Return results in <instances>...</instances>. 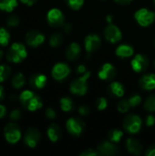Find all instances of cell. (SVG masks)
Listing matches in <instances>:
<instances>
[{
  "instance_id": "obj_1",
  "label": "cell",
  "mask_w": 155,
  "mask_h": 156,
  "mask_svg": "<svg viewBox=\"0 0 155 156\" xmlns=\"http://www.w3.org/2000/svg\"><path fill=\"white\" fill-rule=\"evenodd\" d=\"M90 72L87 71L85 74L81 75L79 78H77L74 80L69 86V90L72 94L78 95V96H83L88 91V80L90 77Z\"/></svg>"
},
{
  "instance_id": "obj_2",
  "label": "cell",
  "mask_w": 155,
  "mask_h": 156,
  "mask_svg": "<svg viewBox=\"0 0 155 156\" xmlns=\"http://www.w3.org/2000/svg\"><path fill=\"white\" fill-rule=\"evenodd\" d=\"M27 56L26 47L21 43H13L7 51L6 57L10 62L20 63Z\"/></svg>"
},
{
  "instance_id": "obj_3",
  "label": "cell",
  "mask_w": 155,
  "mask_h": 156,
  "mask_svg": "<svg viewBox=\"0 0 155 156\" xmlns=\"http://www.w3.org/2000/svg\"><path fill=\"white\" fill-rule=\"evenodd\" d=\"M143 126V121L142 118L139 115L136 114H130L126 116V118L123 121V127L126 130L127 133L135 134L138 133Z\"/></svg>"
},
{
  "instance_id": "obj_4",
  "label": "cell",
  "mask_w": 155,
  "mask_h": 156,
  "mask_svg": "<svg viewBox=\"0 0 155 156\" xmlns=\"http://www.w3.org/2000/svg\"><path fill=\"white\" fill-rule=\"evenodd\" d=\"M135 20L142 27H148L155 21V12L147 8H141L134 14Z\"/></svg>"
},
{
  "instance_id": "obj_5",
  "label": "cell",
  "mask_w": 155,
  "mask_h": 156,
  "mask_svg": "<svg viewBox=\"0 0 155 156\" xmlns=\"http://www.w3.org/2000/svg\"><path fill=\"white\" fill-rule=\"evenodd\" d=\"M5 138L9 144H16L21 138V131L16 123L10 122L4 129Z\"/></svg>"
},
{
  "instance_id": "obj_6",
  "label": "cell",
  "mask_w": 155,
  "mask_h": 156,
  "mask_svg": "<svg viewBox=\"0 0 155 156\" xmlns=\"http://www.w3.org/2000/svg\"><path fill=\"white\" fill-rule=\"evenodd\" d=\"M104 37L107 41L112 44H115L121 41L122 37V34L121 29L117 26L111 23L104 29Z\"/></svg>"
},
{
  "instance_id": "obj_7",
  "label": "cell",
  "mask_w": 155,
  "mask_h": 156,
  "mask_svg": "<svg viewBox=\"0 0 155 156\" xmlns=\"http://www.w3.org/2000/svg\"><path fill=\"white\" fill-rule=\"evenodd\" d=\"M66 128L71 135L79 136L85 128V123L79 118H70L66 122Z\"/></svg>"
},
{
  "instance_id": "obj_8",
  "label": "cell",
  "mask_w": 155,
  "mask_h": 156,
  "mask_svg": "<svg viewBox=\"0 0 155 156\" xmlns=\"http://www.w3.org/2000/svg\"><path fill=\"white\" fill-rule=\"evenodd\" d=\"M47 19H48V24L51 27H55L63 26L64 22H65V17H64L63 13L59 9H58V8L50 9L48 12Z\"/></svg>"
},
{
  "instance_id": "obj_9",
  "label": "cell",
  "mask_w": 155,
  "mask_h": 156,
  "mask_svg": "<svg viewBox=\"0 0 155 156\" xmlns=\"http://www.w3.org/2000/svg\"><path fill=\"white\" fill-rule=\"evenodd\" d=\"M51 73H52V77L56 80L61 81L69 77V75L70 74V68L66 63H61V62L57 63L53 67Z\"/></svg>"
},
{
  "instance_id": "obj_10",
  "label": "cell",
  "mask_w": 155,
  "mask_h": 156,
  "mask_svg": "<svg viewBox=\"0 0 155 156\" xmlns=\"http://www.w3.org/2000/svg\"><path fill=\"white\" fill-rule=\"evenodd\" d=\"M131 66L135 72H143L149 66V59L145 55L138 54L131 61Z\"/></svg>"
},
{
  "instance_id": "obj_11",
  "label": "cell",
  "mask_w": 155,
  "mask_h": 156,
  "mask_svg": "<svg viewBox=\"0 0 155 156\" xmlns=\"http://www.w3.org/2000/svg\"><path fill=\"white\" fill-rule=\"evenodd\" d=\"M85 49L87 53L90 54L96 50H98L101 46V39L96 34H90L85 37L84 40Z\"/></svg>"
},
{
  "instance_id": "obj_12",
  "label": "cell",
  "mask_w": 155,
  "mask_h": 156,
  "mask_svg": "<svg viewBox=\"0 0 155 156\" xmlns=\"http://www.w3.org/2000/svg\"><path fill=\"white\" fill-rule=\"evenodd\" d=\"M40 138H41V135H40V133L35 129V128H29L26 130V133H25V138H24V141H25V144L30 147V148H34L36 147L39 141H40Z\"/></svg>"
},
{
  "instance_id": "obj_13",
  "label": "cell",
  "mask_w": 155,
  "mask_h": 156,
  "mask_svg": "<svg viewBox=\"0 0 155 156\" xmlns=\"http://www.w3.org/2000/svg\"><path fill=\"white\" fill-rule=\"evenodd\" d=\"M26 41L29 47L37 48L45 41V36L37 30H31L26 35Z\"/></svg>"
},
{
  "instance_id": "obj_14",
  "label": "cell",
  "mask_w": 155,
  "mask_h": 156,
  "mask_svg": "<svg viewBox=\"0 0 155 156\" xmlns=\"http://www.w3.org/2000/svg\"><path fill=\"white\" fill-rule=\"evenodd\" d=\"M117 69L111 63H105L102 65L98 72V76L102 80H111L116 77Z\"/></svg>"
},
{
  "instance_id": "obj_15",
  "label": "cell",
  "mask_w": 155,
  "mask_h": 156,
  "mask_svg": "<svg viewBox=\"0 0 155 156\" xmlns=\"http://www.w3.org/2000/svg\"><path fill=\"white\" fill-rule=\"evenodd\" d=\"M101 155H115L119 153V148L115 145V143L111 141H105L99 144L97 149Z\"/></svg>"
},
{
  "instance_id": "obj_16",
  "label": "cell",
  "mask_w": 155,
  "mask_h": 156,
  "mask_svg": "<svg viewBox=\"0 0 155 156\" xmlns=\"http://www.w3.org/2000/svg\"><path fill=\"white\" fill-rule=\"evenodd\" d=\"M140 86L144 90H153L155 89V74L149 73L140 79Z\"/></svg>"
},
{
  "instance_id": "obj_17",
  "label": "cell",
  "mask_w": 155,
  "mask_h": 156,
  "mask_svg": "<svg viewBox=\"0 0 155 156\" xmlns=\"http://www.w3.org/2000/svg\"><path fill=\"white\" fill-rule=\"evenodd\" d=\"M126 148L130 154L139 155L142 153L143 146L139 140H137L135 138H129L126 141Z\"/></svg>"
},
{
  "instance_id": "obj_18",
  "label": "cell",
  "mask_w": 155,
  "mask_h": 156,
  "mask_svg": "<svg viewBox=\"0 0 155 156\" xmlns=\"http://www.w3.org/2000/svg\"><path fill=\"white\" fill-rule=\"evenodd\" d=\"M81 53V47L77 42H72L66 49V57L69 60L77 59Z\"/></svg>"
},
{
  "instance_id": "obj_19",
  "label": "cell",
  "mask_w": 155,
  "mask_h": 156,
  "mask_svg": "<svg viewBox=\"0 0 155 156\" xmlns=\"http://www.w3.org/2000/svg\"><path fill=\"white\" fill-rule=\"evenodd\" d=\"M47 76L44 74H34L29 79L30 85L35 89H42L46 86L47 83Z\"/></svg>"
},
{
  "instance_id": "obj_20",
  "label": "cell",
  "mask_w": 155,
  "mask_h": 156,
  "mask_svg": "<svg viewBox=\"0 0 155 156\" xmlns=\"http://www.w3.org/2000/svg\"><path fill=\"white\" fill-rule=\"evenodd\" d=\"M115 53H116V56L121 58H130L133 55L134 50H133L132 46L127 45V44H123V45H120L116 48Z\"/></svg>"
},
{
  "instance_id": "obj_21",
  "label": "cell",
  "mask_w": 155,
  "mask_h": 156,
  "mask_svg": "<svg viewBox=\"0 0 155 156\" xmlns=\"http://www.w3.org/2000/svg\"><path fill=\"white\" fill-rule=\"evenodd\" d=\"M47 133H48V139L52 142V143H56L58 142L60 137H61V130L59 128L58 125L57 124H51L48 128V131H47Z\"/></svg>"
},
{
  "instance_id": "obj_22",
  "label": "cell",
  "mask_w": 155,
  "mask_h": 156,
  "mask_svg": "<svg viewBox=\"0 0 155 156\" xmlns=\"http://www.w3.org/2000/svg\"><path fill=\"white\" fill-rule=\"evenodd\" d=\"M109 90L110 92L115 96V97H118V98H122L123 97L124 93H125V89L123 87V85L120 82H111L109 86Z\"/></svg>"
},
{
  "instance_id": "obj_23",
  "label": "cell",
  "mask_w": 155,
  "mask_h": 156,
  "mask_svg": "<svg viewBox=\"0 0 155 156\" xmlns=\"http://www.w3.org/2000/svg\"><path fill=\"white\" fill-rule=\"evenodd\" d=\"M60 108L63 112H69L74 110L75 108V104L73 100L70 97H63L60 99Z\"/></svg>"
},
{
  "instance_id": "obj_24",
  "label": "cell",
  "mask_w": 155,
  "mask_h": 156,
  "mask_svg": "<svg viewBox=\"0 0 155 156\" xmlns=\"http://www.w3.org/2000/svg\"><path fill=\"white\" fill-rule=\"evenodd\" d=\"M41 107H42V101L39 96L35 94L32 97V99L29 101V102L27 103L26 108L30 112H35L37 110H39Z\"/></svg>"
},
{
  "instance_id": "obj_25",
  "label": "cell",
  "mask_w": 155,
  "mask_h": 156,
  "mask_svg": "<svg viewBox=\"0 0 155 156\" xmlns=\"http://www.w3.org/2000/svg\"><path fill=\"white\" fill-rule=\"evenodd\" d=\"M17 5V0H0V9L5 12H12Z\"/></svg>"
},
{
  "instance_id": "obj_26",
  "label": "cell",
  "mask_w": 155,
  "mask_h": 156,
  "mask_svg": "<svg viewBox=\"0 0 155 156\" xmlns=\"http://www.w3.org/2000/svg\"><path fill=\"white\" fill-rule=\"evenodd\" d=\"M26 82V79L25 76L22 73H17L16 74L13 79H12V86L15 89H20L25 85Z\"/></svg>"
},
{
  "instance_id": "obj_27",
  "label": "cell",
  "mask_w": 155,
  "mask_h": 156,
  "mask_svg": "<svg viewBox=\"0 0 155 156\" xmlns=\"http://www.w3.org/2000/svg\"><path fill=\"white\" fill-rule=\"evenodd\" d=\"M109 139L110 141L117 144V143H120L122 136H123V132L121 131V130H118V129H113L111 131L109 132Z\"/></svg>"
},
{
  "instance_id": "obj_28",
  "label": "cell",
  "mask_w": 155,
  "mask_h": 156,
  "mask_svg": "<svg viewBox=\"0 0 155 156\" xmlns=\"http://www.w3.org/2000/svg\"><path fill=\"white\" fill-rule=\"evenodd\" d=\"M62 42H63V36L60 33H55L49 38V45L52 48L59 47L62 44Z\"/></svg>"
},
{
  "instance_id": "obj_29",
  "label": "cell",
  "mask_w": 155,
  "mask_h": 156,
  "mask_svg": "<svg viewBox=\"0 0 155 156\" xmlns=\"http://www.w3.org/2000/svg\"><path fill=\"white\" fill-rule=\"evenodd\" d=\"M34 95H35V93L32 92L31 90H24L21 92V94L19 96V101L25 107H26L27 103L29 102V101L32 99V97Z\"/></svg>"
},
{
  "instance_id": "obj_30",
  "label": "cell",
  "mask_w": 155,
  "mask_h": 156,
  "mask_svg": "<svg viewBox=\"0 0 155 156\" xmlns=\"http://www.w3.org/2000/svg\"><path fill=\"white\" fill-rule=\"evenodd\" d=\"M9 38H10V34L9 32L4 28L0 27V46L5 47L9 43Z\"/></svg>"
},
{
  "instance_id": "obj_31",
  "label": "cell",
  "mask_w": 155,
  "mask_h": 156,
  "mask_svg": "<svg viewBox=\"0 0 155 156\" xmlns=\"http://www.w3.org/2000/svg\"><path fill=\"white\" fill-rule=\"evenodd\" d=\"M144 109L150 112H155V94L149 96L144 102Z\"/></svg>"
},
{
  "instance_id": "obj_32",
  "label": "cell",
  "mask_w": 155,
  "mask_h": 156,
  "mask_svg": "<svg viewBox=\"0 0 155 156\" xmlns=\"http://www.w3.org/2000/svg\"><path fill=\"white\" fill-rule=\"evenodd\" d=\"M11 74V69L7 65H0V82L8 79Z\"/></svg>"
},
{
  "instance_id": "obj_33",
  "label": "cell",
  "mask_w": 155,
  "mask_h": 156,
  "mask_svg": "<svg viewBox=\"0 0 155 156\" xmlns=\"http://www.w3.org/2000/svg\"><path fill=\"white\" fill-rule=\"evenodd\" d=\"M131 108H132V106H131V104H130V102H129L128 100H122L118 103V105H117V109H118V111L121 113H126V112H128Z\"/></svg>"
},
{
  "instance_id": "obj_34",
  "label": "cell",
  "mask_w": 155,
  "mask_h": 156,
  "mask_svg": "<svg viewBox=\"0 0 155 156\" xmlns=\"http://www.w3.org/2000/svg\"><path fill=\"white\" fill-rule=\"evenodd\" d=\"M68 5L73 10H79L84 4V0H66Z\"/></svg>"
},
{
  "instance_id": "obj_35",
  "label": "cell",
  "mask_w": 155,
  "mask_h": 156,
  "mask_svg": "<svg viewBox=\"0 0 155 156\" xmlns=\"http://www.w3.org/2000/svg\"><path fill=\"white\" fill-rule=\"evenodd\" d=\"M19 23H20V19H19V17L16 15H12V16H8V18L6 20L7 26L12 27H17L19 25Z\"/></svg>"
},
{
  "instance_id": "obj_36",
  "label": "cell",
  "mask_w": 155,
  "mask_h": 156,
  "mask_svg": "<svg viewBox=\"0 0 155 156\" xmlns=\"http://www.w3.org/2000/svg\"><path fill=\"white\" fill-rule=\"evenodd\" d=\"M128 101H129L132 108H134V107H137L142 102V97L139 94H134V95L131 96Z\"/></svg>"
},
{
  "instance_id": "obj_37",
  "label": "cell",
  "mask_w": 155,
  "mask_h": 156,
  "mask_svg": "<svg viewBox=\"0 0 155 156\" xmlns=\"http://www.w3.org/2000/svg\"><path fill=\"white\" fill-rule=\"evenodd\" d=\"M96 106L98 108L99 111H103L108 107V101L106 98L103 97H100L97 101H96Z\"/></svg>"
},
{
  "instance_id": "obj_38",
  "label": "cell",
  "mask_w": 155,
  "mask_h": 156,
  "mask_svg": "<svg viewBox=\"0 0 155 156\" xmlns=\"http://www.w3.org/2000/svg\"><path fill=\"white\" fill-rule=\"evenodd\" d=\"M101 155L100 153L98 150H94V149H87L84 152H82L80 154V156H100Z\"/></svg>"
},
{
  "instance_id": "obj_39",
  "label": "cell",
  "mask_w": 155,
  "mask_h": 156,
  "mask_svg": "<svg viewBox=\"0 0 155 156\" xmlns=\"http://www.w3.org/2000/svg\"><path fill=\"white\" fill-rule=\"evenodd\" d=\"M20 117H21V112H20V110H17V109L13 110L10 113V116H9L10 120L13 122L18 121L20 119Z\"/></svg>"
},
{
  "instance_id": "obj_40",
  "label": "cell",
  "mask_w": 155,
  "mask_h": 156,
  "mask_svg": "<svg viewBox=\"0 0 155 156\" xmlns=\"http://www.w3.org/2000/svg\"><path fill=\"white\" fill-rule=\"evenodd\" d=\"M79 113L81 116H87L90 114V108L87 105H81L79 107Z\"/></svg>"
},
{
  "instance_id": "obj_41",
  "label": "cell",
  "mask_w": 155,
  "mask_h": 156,
  "mask_svg": "<svg viewBox=\"0 0 155 156\" xmlns=\"http://www.w3.org/2000/svg\"><path fill=\"white\" fill-rule=\"evenodd\" d=\"M46 116L48 119H50V120H54L56 117H57V113L55 112L54 109L52 108H48L46 110Z\"/></svg>"
},
{
  "instance_id": "obj_42",
  "label": "cell",
  "mask_w": 155,
  "mask_h": 156,
  "mask_svg": "<svg viewBox=\"0 0 155 156\" xmlns=\"http://www.w3.org/2000/svg\"><path fill=\"white\" fill-rule=\"evenodd\" d=\"M155 124V116L153 114H150L146 117V125L149 127H152Z\"/></svg>"
},
{
  "instance_id": "obj_43",
  "label": "cell",
  "mask_w": 155,
  "mask_h": 156,
  "mask_svg": "<svg viewBox=\"0 0 155 156\" xmlns=\"http://www.w3.org/2000/svg\"><path fill=\"white\" fill-rule=\"evenodd\" d=\"M63 30L66 34H69L71 33V31L73 30V27L70 23H64L63 25Z\"/></svg>"
},
{
  "instance_id": "obj_44",
  "label": "cell",
  "mask_w": 155,
  "mask_h": 156,
  "mask_svg": "<svg viewBox=\"0 0 155 156\" xmlns=\"http://www.w3.org/2000/svg\"><path fill=\"white\" fill-rule=\"evenodd\" d=\"M76 72L79 75H83L87 72V69H86V67L84 65H79L76 69Z\"/></svg>"
},
{
  "instance_id": "obj_45",
  "label": "cell",
  "mask_w": 155,
  "mask_h": 156,
  "mask_svg": "<svg viewBox=\"0 0 155 156\" xmlns=\"http://www.w3.org/2000/svg\"><path fill=\"white\" fill-rule=\"evenodd\" d=\"M146 155L147 156H155V144L149 147V149L146 152Z\"/></svg>"
},
{
  "instance_id": "obj_46",
  "label": "cell",
  "mask_w": 155,
  "mask_h": 156,
  "mask_svg": "<svg viewBox=\"0 0 155 156\" xmlns=\"http://www.w3.org/2000/svg\"><path fill=\"white\" fill-rule=\"evenodd\" d=\"M117 4H119V5H129L132 1H133V0H114Z\"/></svg>"
},
{
  "instance_id": "obj_47",
  "label": "cell",
  "mask_w": 155,
  "mask_h": 156,
  "mask_svg": "<svg viewBox=\"0 0 155 156\" xmlns=\"http://www.w3.org/2000/svg\"><path fill=\"white\" fill-rule=\"evenodd\" d=\"M5 112H6L5 107L3 106V105H0V119H2L5 115Z\"/></svg>"
},
{
  "instance_id": "obj_48",
  "label": "cell",
  "mask_w": 155,
  "mask_h": 156,
  "mask_svg": "<svg viewBox=\"0 0 155 156\" xmlns=\"http://www.w3.org/2000/svg\"><path fill=\"white\" fill-rule=\"evenodd\" d=\"M20 1L26 5H33L37 2V0H20Z\"/></svg>"
},
{
  "instance_id": "obj_49",
  "label": "cell",
  "mask_w": 155,
  "mask_h": 156,
  "mask_svg": "<svg viewBox=\"0 0 155 156\" xmlns=\"http://www.w3.org/2000/svg\"><path fill=\"white\" fill-rule=\"evenodd\" d=\"M112 20H113V16H112V15H108V16H106V21H107L108 24L112 23Z\"/></svg>"
},
{
  "instance_id": "obj_50",
  "label": "cell",
  "mask_w": 155,
  "mask_h": 156,
  "mask_svg": "<svg viewBox=\"0 0 155 156\" xmlns=\"http://www.w3.org/2000/svg\"><path fill=\"white\" fill-rule=\"evenodd\" d=\"M5 97V91H4V88L2 86H0V100H2Z\"/></svg>"
},
{
  "instance_id": "obj_51",
  "label": "cell",
  "mask_w": 155,
  "mask_h": 156,
  "mask_svg": "<svg viewBox=\"0 0 155 156\" xmlns=\"http://www.w3.org/2000/svg\"><path fill=\"white\" fill-rule=\"evenodd\" d=\"M3 55H4V52H3L2 50H0V59L3 58Z\"/></svg>"
},
{
  "instance_id": "obj_52",
  "label": "cell",
  "mask_w": 155,
  "mask_h": 156,
  "mask_svg": "<svg viewBox=\"0 0 155 156\" xmlns=\"http://www.w3.org/2000/svg\"><path fill=\"white\" fill-rule=\"evenodd\" d=\"M153 5H154V6H155V0H153Z\"/></svg>"
},
{
  "instance_id": "obj_53",
  "label": "cell",
  "mask_w": 155,
  "mask_h": 156,
  "mask_svg": "<svg viewBox=\"0 0 155 156\" xmlns=\"http://www.w3.org/2000/svg\"><path fill=\"white\" fill-rule=\"evenodd\" d=\"M154 66H155V62H154Z\"/></svg>"
},
{
  "instance_id": "obj_54",
  "label": "cell",
  "mask_w": 155,
  "mask_h": 156,
  "mask_svg": "<svg viewBox=\"0 0 155 156\" xmlns=\"http://www.w3.org/2000/svg\"><path fill=\"white\" fill-rule=\"evenodd\" d=\"M102 1H104V0H102Z\"/></svg>"
},
{
  "instance_id": "obj_55",
  "label": "cell",
  "mask_w": 155,
  "mask_h": 156,
  "mask_svg": "<svg viewBox=\"0 0 155 156\" xmlns=\"http://www.w3.org/2000/svg\"><path fill=\"white\" fill-rule=\"evenodd\" d=\"M154 44H155V41H154Z\"/></svg>"
}]
</instances>
